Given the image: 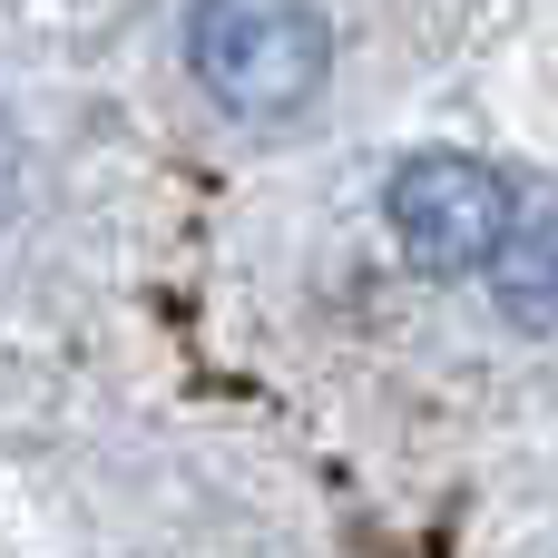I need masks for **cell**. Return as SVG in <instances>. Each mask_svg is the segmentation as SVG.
Returning <instances> with one entry per match:
<instances>
[{
  "instance_id": "cell-2",
  "label": "cell",
  "mask_w": 558,
  "mask_h": 558,
  "mask_svg": "<svg viewBox=\"0 0 558 558\" xmlns=\"http://www.w3.org/2000/svg\"><path fill=\"white\" fill-rule=\"evenodd\" d=\"M383 216H392V245L422 265V275H490V255L510 245L520 206L510 186L461 157V147H432V157H402L392 186H383Z\"/></svg>"
},
{
  "instance_id": "cell-1",
  "label": "cell",
  "mask_w": 558,
  "mask_h": 558,
  "mask_svg": "<svg viewBox=\"0 0 558 558\" xmlns=\"http://www.w3.org/2000/svg\"><path fill=\"white\" fill-rule=\"evenodd\" d=\"M186 69L226 118H294L324 98L333 29L314 0H196L186 10Z\"/></svg>"
},
{
  "instance_id": "cell-4",
  "label": "cell",
  "mask_w": 558,
  "mask_h": 558,
  "mask_svg": "<svg viewBox=\"0 0 558 558\" xmlns=\"http://www.w3.org/2000/svg\"><path fill=\"white\" fill-rule=\"evenodd\" d=\"M0 206H10V128H0Z\"/></svg>"
},
{
  "instance_id": "cell-3",
  "label": "cell",
  "mask_w": 558,
  "mask_h": 558,
  "mask_svg": "<svg viewBox=\"0 0 558 558\" xmlns=\"http://www.w3.org/2000/svg\"><path fill=\"white\" fill-rule=\"evenodd\" d=\"M490 294H500V314L510 324H558V216H520L510 226V245L490 255Z\"/></svg>"
}]
</instances>
